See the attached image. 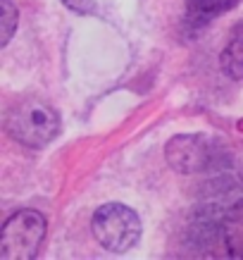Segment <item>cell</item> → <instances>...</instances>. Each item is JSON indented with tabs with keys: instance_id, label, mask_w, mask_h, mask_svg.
<instances>
[{
	"instance_id": "9c48e42d",
	"label": "cell",
	"mask_w": 243,
	"mask_h": 260,
	"mask_svg": "<svg viewBox=\"0 0 243 260\" xmlns=\"http://www.w3.org/2000/svg\"><path fill=\"white\" fill-rule=\"evenodd\" d=\"M62 5L72 12H77V15H91L95 10L93 0H62Z\"/></svg>"
},
{
	"instance_id": "8992f818",
	"label": "cell",
	"mask_w": 243,
	"mask_h": 260,
	"mask_svg": "<svg viewBox=\"0 0 243 260\" xmlns=\"http://www.w3.org/2000/svg\"><path fill=\"white\" fill-rule=\"evenodd\" d=\"M224 239L227 253L231 258H243V198L229 210L224 222Z\"/></svg>"
},
{
	"instance_id": "7a4b0ae2",
	"label": "cell",
	"mask_w": 243,
	"mask_h": 260,
	"mask_svg": "<svg viewBox=\"0 0 243 260\" xmlns=\"http://www.w3.org/2000/svg\"><path fill=\"white\" fill-rule=\"evenodd\" d=\"M91 232L108 253H126L141 241V217L124 203H102L91 217Z\"/></svg>"
},
{
	"instance_id": "ba28073f",
	"label": "cell",
	"mask_w": 243,
	"mask_h": 260,
	"mask_svg": "<svg viewBox=\"0 0 243 260\" xmlns=\"http://www.w3.org/2000/svg\"><path fill=\"white\" fill-rule=\"evenodd\" d=\"M3 5V17H0V46L5 48L10 43V39L15 36L17 22H19V10L15 8L12 0H0Z\"/></svg>"
},
{
	"instance_id": "5b68a950",
	"label": "cell",
	"mask_w": 243,
	"mask_h": 260,
	"mask_svg": "<svg viewBox=\"0 0 243 260\" xmlns=\"http://www.w3.org/2000/svg\"><path fill=\"white\" fill-rule=\"evenodd\" d=\"M243 0H184L186 15L191 22H212L224 12H231L238 8Z\"/></svg>"
},
{
	"instance_id": "3957f363",
	"label": "cell",
	"mask_w": 243,
	"mask_h": 260,
	"mask_svg": "<svg viewBox=\"0 0 243 260\" xmlns=\"http://www.w3.org/2000/svg\"><path fill=\"white\" fill-rule=\"evenodd\" d=\"M48 232L46 217L33 210L22 208L3 222L0 229V255L8 260H29L36 258L43 246Z\"/></svg>"
},
{
	"instance_id": "277c9868",
	"label": "cell",
	"mask_w": 243,
	"mask_h": 260,
	"mask_svg": "<svg viewBox=\"0 0 243 260\" xmlns=\"http://www.w3.org/2000/svg\"><path fill=\"white\" fill-rule=\"evenodd\" d=\"M217 158L220 150H215V141L207 136H174L167 143V162L177 167V172H205Z\"/></svg>"
},
{
	"instance_id": "6da1fadb",
	"label": "cell",
	"mask_w": 243,
	"mask_h": 260,
	"mask_svg": "<svg viewBox=\"0 0 243 260\" xmlns=\"http://www.w3.org/2000/svg\"><path fill=\"white\" fill-rule=\"evenodd\" d=\"M5 129L26 148H43L60 134V115L39 98H24L8 112Z\"/></svg>"
},
{
	"instance_id": "52a82bcc",
	"label": "cell",
	"mask_w": 243,
	"mask_h": 260,
	"mask_svg": "<svg viewBox=\"0 0 243 260\" xmlns=\"http://www.w3.org/2000/svg\"><path fill=\"white\" fill-rule=\"evenodd\" d=\"M243 26H238L234 34V39L227 43V48L222 50L220 64L222 72L229 79H243Z\"/></svg>"
}]
</instances>
